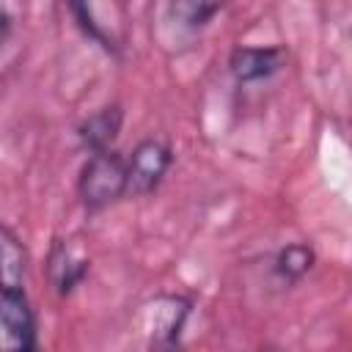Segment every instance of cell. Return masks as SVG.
<instances>
[{
  "label": "cell",
  "mask_w": 352,
  "mask_h": 352,
  "mask_svg": "<svg viewBox=\"0 0 352 352\" xmlns=\"http://www.w3.org/2000/svg\"><path fill=\"white\" fill-rule=\"evenodd\" d=\"M77 190L88 209L110 206L126 192V160L113 148L91 151L88 162L80 170Z\"/></svg>",
  "instance_id": "6da1fadb"
},
{
  "label": "cell",
  "mask_w": 352,
  "mask_h": 352,
  "mask_svg": "<svg viewBox=\"0 0 352 352\" xmlns=\"http://www.w3.org/2000/svg\"><path fill=\"white\" fill-rule=\"evenodd\" d=\"M170 162H173V151L165 140L160 138L140 140L126 160V192L132 195L151 192L168 173Z\"/></svg>",
  "instance_id": "7a4b0ae2"
},
{
  "label": "cell",
  "mask_w": 352,
  "mask_h": 352,
  "mask_svg": "<svg viewBox=\"0 0 352 352\" xmlns=\"http://www.w3.org/2000/svg\"><path fill=\"white\" fill-rule=\"evenodd\" d=\"M36 349V316L25 292H0V352Z\"/></svg>",
  "instance_id": "3957f363"
},
{
  "label": "cell",
  "mask_w": 352,
  "mask_h": 352,
  "mask_svg": "<svg viewBox=\"0 0 352 352\" xmlns=\"http://www.w3.org/2000/svg\"><path fill=\"white\" fill-rule=\"evenodd\" d=\"M190 316V302L184 297H157L143 319H146V330H151V344L154 346H173L179 341V333L184 327Z\"/></svg>",
  "instance_id": "277c9868"
},
{
  "label": "cell",
  "mask_w": 352,
  "mask_h": 352,
  "mask_svg": "<svg viewBox=\"0 0 352 352\" xmlns=\"http://www.w3.org/2000/svg\"><path fill=\"white\" fill-rule=\"evenodd\" d=\"M286 63L280 47H236L228 58V69L239 82H253L275 74Z\"/></svg>",
  "instance_id": "5b68a950"
},
{
  "label": "cell",
  "mask_w": 352,
  "mask_h": 352,
  "mask_svg": "<svg viewBox=\"0 0 352 352\" xmlns=\"http://www.w3.org/2000/svg\"><path fill=\"white\" fill-rule=\"evenodd\" d=\"M28 250L22 239L0 223V292H25Z\"/></svg>",
  "instance_id": "8992f818"
},
{
  "label": "cell",
  "mask_w": 352,
  "mask_h": 352,
  "mask_svg": "<svg viewBox=\"0 0 352 352\" xmlns=\"http://www.w3.org/2000/svg\"><path fill=\"white\" fill-rule=\"evenodd\" d=\"M85 272H88V261L80 258L69 242L55 239L47 256V275L58 289V294H69L85 278Z\"/></svg>",
  "instance_id": "52a82bcc"
},
{
  "label": "cell",
  "mask_w": 352,
  "mask_h": 352,
  "mask_svg": "<svg viewBox=\"0 0 352 352\" xmlns=\"http://www.w3.org/2000/svg\"><path fill=\"white\" fill-rule=\"evenodd\" d=\"M121 121H124V113L118 104H107L102 110H96L94 116H88L77 135H80V143L88 148V151H102V148H110V143L118 138L121 132Z\"/></svg>",
  "instance_id": "ba28073f"
},
{
  "label": "cell",
  "mask_w": 352,
  "mask_h": 352,
  "mask_svg": "<svg viewBox=\"0 0 352 352\" xmlns=\"http://www.w3.org/2000/svg\"><path fill=\"white\" fill-rule=\"evenodd\" d=\"M223 6H226V0H170L168 14L176 25H182L187 30H198V28L209 25L214 19V14H220Z\"/></svg>",
  "instance_id": "9c48e42d"
},
{
  "label": "cell",
  "mask_w": 352,
  "mask_h": 352,
  "mask_svg": "<svg viewBox=\"0 0 352 352\" xmlns=\"http://www.w3.org/2000/svg\"><path fill=\"white\" fill-rule=\"evenodd\" d=\"M311 267H314V250L302 242L286 245L275 258V272L283 280H300Z\"/></svg>",
  "instance_id": "30bf717a"
},
{
  "label": "cell",
  "mask_w": 352,
  "mask_h": 352,
  "mask_svg": "<svg viewBox=\"0 0 352 352\" xmlns=\"http://www.w3.org/2000/svg\"><path fill=\"white\" fill-rule=\"evenodd\" d=\"M69 3V8H72V14H74V19L80 22V28L91 36V38H96L102 47H110V41L104 38V33L96 28V22L91 19V11H88V0H66Z\"/></svg>",
  "instance_id": "8fae6325"
},
{
  "label": "cell",
  "mask_w": 352,
  "mask_h": 352,
  "mask_svg": "<svg viewBox=\"0 0 352 352\" xmlns=\"http://www.w3.org/2000/svg\"><path fill=\"white\" fill-rule=\"evenodd\" d=\"M22 11H25V3L22 0H0V41H6L16 22L22 19Z\"/></svg>",
  "instance_id": "7c38bea8"
}]
</instances>
